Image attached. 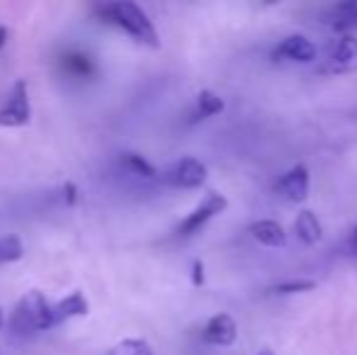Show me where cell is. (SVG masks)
<instances>
[{"label": "cell", "mask_w": 357, "mask_h": 355, "mask_svg": "<svg viewBox=\"0 0 357 355\" xmlns=\"http://www.w3.org/2000/svg\"><path fill=\"white\" fill-rule=\"evenodd\" d=\"M5 42H8V27H5V24H0V49L5 47Z\"/></svg>", "instance_id": "obj_22"}, {"label": "cell", "mask_w": 357, "mask_h": 355, "mask_svg": "<svg viewBox=\"0 0 357 355\" xmlns=\"http://www.w3.org/2000/svg\"><path fill=\"white\" fill-rule=\"evenodd\" d=\"M63 192H66V197H63V199H66V204H73L75 199H78V188H75L73 183L63 185Z\"/></svg>", "instance_id": "obj_21"}, {"label": "cell", "mask_w": 357, "mask_h": 355, "mask_svg": "<svg viewBox=\"0 0 357 355\" xmlns=\"http://www.w3.org/2000/svg\"><path fill=\"white\" fill-rule=\"evenodd\" d=\"M219 112H224V100L216 93H212V90H199L197 98H195V109L190 122H199V119L214 117Z\"/></svg>", "instance_id": "obj_14"}, {"label": "cell", "mask_w": 357, "mask_h": 355, "mask_svg": "<svg viewBox=\"0 0 357 355\" xmlns=\"http://www.w3.org/2000/svg\"><path fill=\"white\" fill-rule=\"evenodd\" d=\"M258 355H275V353H273V351H268V348H265V351H260Z\"/></svg>", "instance_id": "obj_25"}, {"label": "cell", "mask_w": 357, "mask_h": 355, "mask_svg": "<svg viewBox=\"0 0 357 355\" xmlns=\"http://www.w3.org/2000/svg\"><path fill=\"white\" fill-rule=\"evenodd\" d=\"M66 66L71 68L75 76H90L95 71V63L90 61L88 56H80V54H73V56L66 59Z\"/></svg>", "instance_id": "obj_19"}, {"label": "cell", "mask_w": 357, "mask_h": 355, "mask_svg": "<svg viewBox=\"0 0 357 355\" xmlns=\"http://www.w3.org/2000/svg\"><path fill=\"white\" fill-rule=\"evenodd\" d=\"M294 232H296V236H299L301 241L306 243V246H314V243H319L321 239H324V229H321V222L316 219L314 212H309V209H301V212L296 214Z\"/></svg>", "instance_id": "obj_13"}, {"label": "cell", "mask_w": 357, "mask_h": 355, "mask_svg": "<svg viewBox=\"0 0 357 355\" xmlns=\"http://www.w3.org/2000/svg\"><path fill=\"white\" fill-rule=\"evenodd\" d=\"M321 73H357V37L355 34H338L328 47L326 63Z\"/></svg>", "instance_id": "obj_4"}, {"label": "cell", "mask_w": 357, "mask_h": 355, "mask_svg": "<svg viewBox=\"0 0 357 355\" xmlns=\"http://www.w3.org/2000/svg\"><path fill=\"white\" fill-rule=\"evenodd\" d=\"M95 10H98V15L105 22L119 27L124 34H129L134 42L144 44V47H151V49L160 47L158 29H155L151 17L137 3H124V0H119V3H102Z\"/></svg>", "instance_id": "obj_1"}, {"label": "cell", "mask_w": 357, "mask_h": 355, "mask_svg": "<svg viewBox=\"0 0 357 355\" xmlns=\"http://www.w3.org/2000/svg\"><path fill=\"white\" fill-rule=\"evenodd\" d=\"M250 236L255 241H260L263 246L270 248H284L287 246V234L282 229V224H278L275 219H260V222H253L248 227Z\"/></svg>", "instance_id": "obj_12"}, {"label": "cell", "mask_w": 357, "mask_h": 355, "mask_svg": "<svg viewBox=\"0 0 357 355\" xmlns=\"http://www.w3.org/2000/svg\"><path fill=\"white\" fill-rule=\"evenodd\" d=\"M309 188H311V178H309V168L304 163H296L282 178L275 183V192L282 199L291 204H301L309 197Z\"/></svg>", "instance_id": "obj_7"}, {"label": "cell", "mask_w": 357, "mask_h": 355, "mask_svg": "<svg viewBox=\"0 0 357 355\" xmlns=\"http://www.w3.org/2000/svg\"><path fill=\"white\" fill-rule=\"evenodd\" d=\"M29 119H32V107H29L27 83L17 81L0 105V127H24Z\"/></svg>", "instance_id": "obj_5"}, {"label": "cell", "mask_w": 357, "mask_h": 355, "mask_svg": "<svg viewBox=\"0 0 357 355\" xmlns=\"http://www.w3.org/2000/svg\"><path fill=\"white\" fill-rule=\"evenodd\" d=\"M24 256V243L20 236L10 234V236H0V266L5 263H15Z\"/></svg>", "instance_id": "obj_16"}, {"label": "cell", "mask_w": 357, "mask_h": 355, "mask_svg": "<svg viewBox=\"0 0 357 355\" xmlns=\"http://www.w3.org/2000/svg\"><path fill=\"white\" fill-rule=\"evenodd\" d=\"M236 338H238V326H236L234 317H229V314H214L202 328V341L207 346L226 348L234 346Z\"/></svg>", "instance_id": "obj_9"}, {"label": "cell", "mask_w": 357, "mask_h": 355, "mask_svg": "<svg viewBox=\"0 0 357 355\" xmlns=\"http://www.w3.org/2000/svg\"><path fill=\"white\" fill-rule=\"evenodd\" d=\"M122 163H124V168H127V171L134 173V176H142V178H158L160 176V173L155 171L149 161H146L142 153H134V151L122 153Z\"/></svg>", "instance_id": "obj_15"}, {"label": "cell", "mask_w": 357, "mask_h": 355, "mask_svg": "<svg viewBox=\"0 0 357 355\" xmlns=\"http://www.w3.org/2000/svg\"><path fill=\"white\" fill-rule=\"evenodd\" d=\"M0 326H5V312L0 309Z\"/></svg>", "instance_id": "obj_24"}, {"label": "cell", "mask_w": 357, "mask_h": 355, "mask_svg": "<svg viewBox=\"0 0 357 355\" xmlns=\"http://www.w3.org/2000/svg\"><path fill=\"white\" fill-rule=\"evenodd\" d=\"M165 185L170 188H180V190H197L207 183V166L197 158H180V161L170 163L163 173L158 176Z\"/></svg>", "instance_id": "obj_3"}, {"label": "cell", "mask_w": 357, "mask_h": 355, "mask_svg": "<svg viewBox=\"0 0 357 355\" xmlns=\"http://www.w3.org/2000/svg\"><path fill=\"white\" fill-rule=\"evenodd\" d=\"M350 248H353V253L357 256V227L353 229V234H350Z\"/></svg>", "instance_id": "obj_23"}, {"label": "cell", "mask_w": 357, "mask_h": 355, "mask_svg": "<svg viewBox=\"0 0 357 355\" xmlns=\"http://www.w3.org/2000/svg\"><path fill=\"white\" fill-rule=\"evenodd\" d=\"M270 56L275 61H284V63H311L316 61L319 52H316V44L311 39L301 37V34H289L284 37L278 47L273 49Z\"/></svg>", "instance_id": "obj_8"}, {"label": "cell", "mask_w": 357, "mask_h": 355, "mask_svg": "<svg viewBox=\"0 0 357 355\" xmlns=\"http://www.w3.org/2000/svg\"><path fill=\"white\" fill-rule=\"evenodd\" d=\"M226 207H229V199H226L224 195L207 192V197H204L202 202H199L197 207L178 224V234L180 236H192V234H197L207 222H212L214 217H219Z\"/></svg>", "instance_id": "obj_6"}, {"label": "cell", "mask_w": 357, "mask_h": 355, "mask_svg": "<svg viewBox=\"0 0 357 355\" xmlns=\"http://www.w3.org/2000/svg\"><path fill=\"white\" fill-rule=\"evenodd\" d=\"M49 312L52 304L39 289H29L15 307L13 317H10V331L13 333H32V331H47Z\"/></svg>", "instance_id": "obj_2"}, {"label": "cell", "mask_w": 357, "mask_h": 355, "mask_svg": "<svg viewBox=\"0 0 357 355\" xmlns=\"http://www.w3.org/2000/svg\"><path fill=\"white\" fill-rule=\"evenodd\" d=\"M105 355H153V348L144 338H124V341L112 346Z\"/></svg>", "instance_id": "obj_17"}, {"label": "cell", "mask_w": 357, "mask_h": 355, "mask_svg": "<svg viewBox=\"0 0 357 355\" xmlns=\"http://www.w3.org/2000/svg\"><path fill=\"white\" fill-rule=\"evenodd\" d=\"M316 287V280H284L273 287V294H299Z\"/></svg>", "instance_id": "obj_18"}, {"label": "cell", "mask_w": 357, "mask_h": 355, "mask_svg": "<svg viewBox=\"0 0 357 355\" xmlns=\"http://www.w3.org/2000/svg\"><path fill=\"white\" fill-rule=\"evenodd\" d=\"M324 24L338 34H355L357 32V0L331 5L324 15Z\"/></svg>", "instance_id": "obj_11"}, {"label": "cell", "mask_w": 357, "mask_h": 355, "mask_svg": "<svg viewBox=\"0 0 357 355\" xmlns=\"http://www.w3.org/2000/svg\"><path fill=\"white\" fill-rule=\"evenodd\" d=\"M90 312V304L85 299L83 292H71L66 294L63 299L52 304V312H49V322H47V328H54V326H61L63 322L73 317H85Z\"/></svg>", "instance_id": "obj_10"}, {"label": "cell", "mask_w": 357, "mask_h": 355, "mask_svg": "<svg viewBox=\"0 0 357 355\" xmlns=\"http://www.w3.org/2000/svg\"><path fill=\"white\" fill-rule=\"evenodd\" d=\"M192 285H197V287L204 285V263L202 261L192 263Z\"/></svg>", "instance_id": "obj_20"}]
</instances>
